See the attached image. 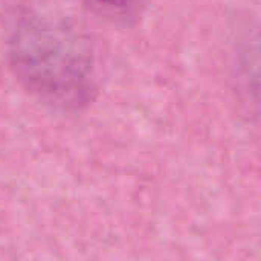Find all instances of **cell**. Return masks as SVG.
Returning a JSON list of instances; mask_svg holds the SVG:
<instances>
[{
    "label": "cell",
    "instance_id": "1",
    "mask_svg": "<svg viewBox=\"0 0 261 261\" xmlns=\"http://www.w3.org/2000/svg\"><path fill=\"white\" fill-rule=\"evenodd\" d=\"M9 44L17 73L41 99L61 109L89 101L93 89L89 50L64 21L28 11L15 20Z\"/></svg>",
    "mask_w": 261,
    "mask_h": 261
},
{
    "label": "cell",
    "instance_id": "2",
    "mask_svg": "<svg viewBox=\"0 0 261 261\" xmlns=\"http://www.w3.org/2000/svg\"><path fill=\"white\" fill-rule=\"evenodd\" d=\"M93 5L102 8L104 11L109 12H116V14H125L133 11L141 0H90Z\"/></svg>",
    "mask_w": 261,
    "mask_h": 261
}]
</instances>
